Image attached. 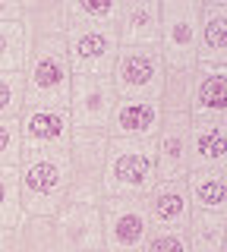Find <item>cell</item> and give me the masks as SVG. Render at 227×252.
<instances>
[{
    "instance_id": "6da1fadb",
    "label": "cell",
    "mask_w": 227,
    "mask_h": 252,
    "mask_svg": "<svg viewBox=\"0 0 227 252\" xmlns=\"http://www.w3.org/2000/svg\"><path fill=\"white\" fill-rule=\"evenodd\" d=\"M16 170H19L22 215L54 218L66 205V192H69L66 152H22Z\"/></svg>"
},
{
    "instance_id": "7a4b0ae2",
    "label": "cell",
    "mask_w": 227,
    "mask_h": 252,
    "mask_svg": "<svg viewBox=\"0 0 227 252\" xmlns=\"http://www.w3.org/2000/svg\"><path fill=\"white\" fill-rule=\"evenodd\" d=\"M26 104H57L66 107L69 101V82H73V69L66 60V38H32L26 54Z\"/></svg>"
},
{
    "instance_id": "3957f363",
    "label": "cell",
    "mask_w": 227,
    "mask_h": 252,
    "mask_svg": "<svg viewBox=\"0 0 227 252\" xmlns=\"http://www.w3.org/2000/svg\"><path fill=\"white\" fill-rule=\"evenodd\" d=\"M155 183H158L155 139H111L104 167V195L145 199V192Z\"/></svg>"
},
{
    "instance_id": "277c9868",
    "label": "cell",
    "mask_w": 227,
    "mask_h": 252,
    "mask_svg": "<svg viewBox=\"0 0 227 252\" xmlns=\"http://www.w3.org/2000/svg\"><path fill=\"white\" fill-rule=\"evenodd\" d=\"M111 136L107 129H73L66 158H69V192L66 202L101 205L104 199V167Z\"/></svg>"
},
{
    "instance_id": "5b68a950",
    "label": "cell",
    "mask_w": 227,
    "mask_h": 252,
    "mask_svg": "<svg viewBox=\"0 0 227 252\" xmlns=\"http://www.w3.org/2000/svg\"><path fill=\"white\" fill-rule=\"evenodd\" d=\"M202 0H161V35L158 51L167 69H190L199 63Z\"/></svg>"
},
{
    "instance_id": "8992f818",
    "label": "cell",
    "mask_w": 227,
    "mask_h": 252,
    "mask_svg": "<svg viewBox=\"0 0 227 252\" xmlns=\"http://www.w3.org/2000/svg\"><path fill=\"white\" fill-rule=\"evenodd\" d=\"M164 73H167V66H164L158 44H120L111 79L120 98L161 101Z\"/></svg>"
},
{
    "instance_id": "52a82bcc",
    "label": "cell",
    "mask_w": 227,
    "mask_h": 252,
    "mask_svg": "<svg viewBox=\"0 0 227 252\" xmlns=\"http://www.w3.org/2000/svg\"><path fill=\"white\" fill-rule=\"evenodd\" d=\"M64 38H66V60L73 73H82V76H111L114 73L117 54H120L117 26L69 22Z\"/></svg>"
},
{
    "instance_id": "ba28073f",
    "label": "cell",
    "mask_w": 227,
    "mask_h": 252,
    "mask_svg": "<svg viewBox=\"0 0 227 252\" xmlns=\"http://www.w3.org/2000/svg\"><path fill=\"white\" fill-rule=\"evenodd\" d=\"M101 224H104V252H142L152 233L145 202L127 195L101 199Z\"/></svg>"
},
{
    "instance_id": "9c48e42d",
    "label": "cell",
    "mask_w": 227,
    "mask_h": 252,
    "mask_svg": "<svg viewBox=\"0 0 227 252\" xmlns=\"http://www.w3.org/2000/svg\"><path fill=\"white\" fill-rule=\"evenodd\" d=\"M117 89L111 76H82L73 73V82H69V120H73V129H107L117 104Z\"/></svg>"
},
{
    "instance_id": "30bf717a",
    "label": "cell",
    "mask_w": 227,
    "mask_h": 252,
    "mask_svg": "<svg viewBox=\"0 0 227 252\" xmlns=\"http://www.w3.org/2000/svg\"><path fill=\"white\" fill-rule=\"evenodd\" d=\"M22 152H66L73 139L69 110L57 104H26L19 114Z\"/></svg>"
},
{
    "instance_id": "8fae6325",
    "label": "cell",
    "mask_w": 227,
    "mask_h": 252,
    "mask_svg": "<svg viewBox=\"0 0 227 252\" xmlns=\"http://www.w3.org/2000/svg\"><path fill=\"white\" fill-rule=\"evenodd\" d=\"M60 252H101L104 249V224H101V205L66 202L54 215Z\"/></svg>"
},
{
    "instance_id": "7c38bea8",
    "label": "cell",
    "mask_w": 227,
    "mask_h": 252,
    "mask_svg": "<svg viewBox=\"0 0 227 252\" xmlns=\"http://www.w3.org/2000/svg\"><path fill=\"white\" fill-rule=\"evenodd\" d=\"M190 114H164L161 132L155 136L158 180H186V173H190Z\"/></svg>"
},
{
    "instance_id": "4fadbf2b",
    "label": "cell",
    "mask_w": 227,
    "mask_h": 252,
    "mask_svg": "<svg viewBox=\"0 0 227 252\" xmlns=\"http://www.w3.org/2000/svg\"><path fill=\"white\" fill-rule=\"evenodd\" d=\"M164 123L161 101L152 98H117L107 136L111 139H155Z\"/></svg>"
},
{
    "instance_id": "5bb4252c",
    "label": "cell",
    "mask_w": 227,
    "mask_h": 252,
    "mask_svg": "<svg viewBox=\"0 0 227 252\" xmlns=\"http://www.w3.org/2000/svg\"><path fill=\"white\" fill-rule=\"evenodd\" d=\"M190 117L227 123V63H195Z\"/></svg>"
},
{
    "instance_id": "9a60e30c",
    "label": "cell",
    "mask_w": 227,
    "mask_h": 252,
    "mask_svg": "<svg viewBox=\"0 0 227 252\" xmlns=\"http://www.w3.org/2000/svg\"><path fill=\"white\" fill-rule=\"evenodd\" d=\"M145 211L152 227H186L193 215L186 180H158L145 192Z\"/></svg>"
},
{
    "instance_id": "2e32d148",
    "label": "cell",
    "mask_w": 227,
    "mask_h": 252,
    "mask_svg": "<svg viewBox=\"0 0 227 252\" xmlns=\"http://www.w3.org/2000/svg\"><path fill=\"white\" fill-rule=\"evenodd\" d=\"M117 35L120 44H158L161 0H120Z\"/></svg>"
},
{
    "instance_id": "e0dca14e",
    "label": "cell",
    "mask_w": 227,
    "mask_h": 252,
    "mask_svg": "<svg viewBox=\"0 0 227 252\" xmlns=\"http://www.w3.org/2000/svg\"><path fill=\"white\" fill-rule=\"evenodd\" d=\"M190 170H227V123L193 120Z\"/></svg>"
},
{
    "instance_id": "ac0fdd59",
    "label": "cell",
    "mask_w": 227,
    "mask_h": 252,
    "mask_svg": "<svg viewBox=\"0 0 227 252\" xmlns=\"http://www.w3.org/2000/svg\"><path fill=\"white\" fill-rule=\"evenodd\" d=\"M22 26H26V41L66 35L69 0H22Z\"/></svg>"
},
{
    "instance_id": "d6986e66",
    "label": "cell",
    "mask_w": 227,
    "mask_h": 252,
    "mask_svg": "<svg viewBox=\"0 0 227 252\" xmlns=\"http://www.w3.org/2000/svg\"><path fill=\"white\" fill-rule=\"evenodd\" d=\"M186 189L193 211L227 215V170H190Z\"/></svg>"
},
{
    "instance_id": "ffe728a7",
    "label": "cell",
    "mask_w": 227,
    "mask_h": 252,
    "mask_svg": "<svg viewBox=\"0 0 227 252\" xmlns=\"http://www.w3.org/2000/svg\"><path fill=\"white\" fill-rule=\"evenodd\" d=\"M199 63H227V6L202 10Z\"/></svg>"
},
{
    "instance_id": "44dd1931",
    "label": "cell",
    "mask_w": 227,
    "mask_h": 252,
    "mask_svg": "<svg viewBox=\"0 0 227 252\" xmlns=\"http://www.w3.org/2000/svg\"><path fill=\"white\" fill-rule=\"evenodd\" d=\"M186 236H190V252H221L227 243V215L193 211Z\"/></svg>"
},
{
    "instance_id": "7402d4cb",
    "label": "cell",
    "mask_w": 227,
    "mask_h": 252,
    "mask_svg": "<svg viewBox=\"0 0 227 252\" xmlns=\"http://www.w3.org/2000/svg\"><path fill=\"white\" fill-rule=\"evenodd\" d=\"M193 82H195V66H190V69H167V73H164V89H161L164 114H190Z\"/></svg>"
},
{
    "instance_id": "603a6c76",
    "label": "cell",
    "mask_w": 227,
    "mask_h": 252,
    "mask_svg": "<svg viewBox=\"0 0 227 252\" xmlns=\"http://www.w3.org/2000/svg\"><path fill=\"white\" fill-rule=\"evenodd\" d=\"M26 26L22 22H0V73L3 69H22L26 66Z\"/></svg>"
},
{
    "instance_id": "cb8c5ba5",
    "label": "cell",
    "mask_w": 227,
    "mask_h": 252,
    "mask_svg": "<svg viewBox=\"0 0 227 252\" xmlns=\"http://www.w3.org/2000/svg\"><path fill=\"white\" fill-rule=\"evenodd\" d=\"M22 220L19 202V170L0 164V227H16Z\"/></svg>"
},
{
    "instance_id": "d4e9b609",
    "label": "cell",
    "mask_w": 227,
    "mask_h": 252,
    "mask_svg": "<svg viewBox=\"0 0 227 252\" xmlns=\"http://www.w3.org/2000/svg\"><path fill=\"white\" fill-rule=\"evenodd\" d=\"M120 0H69V22L92 26H117Z\"/></svg>"
},
{
    "instance_id": "484cf974",
    "label": "cell",
    "mask_w": 227,
    "mask_h": 252,
    "mask_svg": "<svg viewBox=\"0 0 227 252\" xmlns=\"http://www.w3.org/2000/svg\"><path fill=\"white\" fill-rule=\"evenodd\" d=\"M26 107V79L22 69L0 73V117H19Z\"/></svg>"
},
{
    "instance_id": "4316f807",
    "label": "cell",
    "mask_w": 227,
    "mask_h": 252,
    "mask_svg": "<svg viewBox=\"0 0 227 252\" xmlns=\"http://www.w3.org/2000/svg\"><path fill=\"white\" fill-rule=\"evenodd\" d=\"M142 252H190L186 227H152Z\"/></svg>"
},
{
    "instance_id": "83f0119b",
    "label": "cell",
    "mask_w": 227,
    "mask_h": 252,
    "mask_svg": "<svg viewBox=\"0 0 227 252\" xmlns=\"http://www.w3.org/2000/svg\"><path fill=\"white\" fill-rule=\"evenodd\" d=\"M22 158V136H19V117H0V164L16 167Z\"/></svg>"
},
{
    "instance_id": "f1b7e54d",
    "label": "cell",
    "mask_w": 227,
    "mask_h": 252,
    "mask_svg": "<svg viewBox=\"0 0 227 252\" xmlns=\"http://www.w3.org/2000/svg\"><path fill=\"white\" fill-rule=\"evenodd\" d=\"M0 22H22V0H0Z\"/></svg>"
},
{
    "instance_id": "f546056e",
    "label": "cell",
    "mask_w": 227,
    "mask_h": 252,
    "mask_svg": "<svg viewBox=\"0 0 227 252\" xmlns=\"http://www.w3.org/2000/svg\"><path fill=\"white\" fill-rule=\"evenodd\" d=\"M16 249V227H0V252Z\"/></svg>"
},
{
    "instance_id": "4dcf8cb0",
    "label": "cell",
    "mask_w": 227,
    "mask_h": 252,
    "mask_svg": "<svg viewBox=\"0 0 227 252\" xmlns=\"http://www.w3.org/2000/svg\"><path fill=\"white\" fill-rule=\"evenodd\" d=\"M205 6H227V0H202Z\"/></svg>"
},
{
    "instance_id": "1f68e13d",
    "label": "cell",
    "mask_w": 227,
    "mask_h": 252,
    "mask_svg": "<svg viewBox=\"0 0 227 252\" xmlns=\"http://www.w3.org/2000/svg\"><path fill=\"white\" fill-rule=\"evenodd\" d=\"M13 252H22V249H19V246H16V249H13Z\"/></svg>"
},
{
    "instance_id": "d6a6232c",
    "label": "cell",
    "mask_w": 227,
    "mask_h": 252,
    "mask_svg": "<svg viewBox=\"0 0 227 252\" xmlns=\"http://www.w3.org/2000/svg\"><path fill=\"white\" fill-rule=\"evenodd\" d=\"M221 252H227V243H224V249H221Z\"/></svg>"
},
{
    "instance_id": "836d02e7",
    "label": "cell",
    "mask_w": 227,
    "mask_h": 252,
    "mask_svg": "<svg viewBox=\"0 0 227 252\" xmlns=\"http://www.w3.org/2000/svg\"><path fill=\"white\" fill-rule=\"evenodd\" d=\"M101 252H104V249H101Z\"/></svg>"
}]
</instances>
